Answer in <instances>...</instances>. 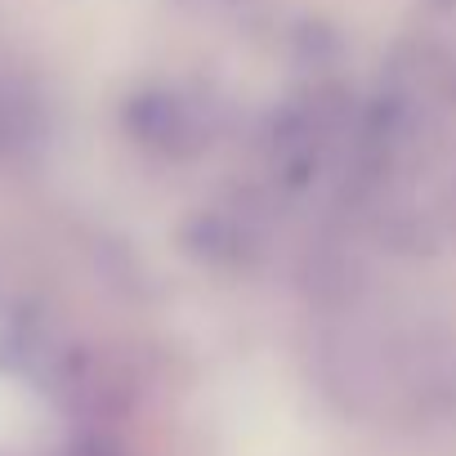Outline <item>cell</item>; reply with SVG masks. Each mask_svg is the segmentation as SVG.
Returning <instances> with one entry per match:
<instances>
[{"label": "cell", "mask_w": 456, "mask_h": 456, "mask_svg": "<svg viewBox=\"0 0 456 456\" xmlns=\"http://www.w3.org/2000/svg\"><path fill=\"white\" fill-rule=\"evenodd\" d=\"M345 130H349L345 108L331 94H309L300 103H287L269 130V170L287 188H309L340 152Z\"/></svg>", "instance_id": "2"}, {"label": "cell", "mask_w": 456, "mask_h": 456, "mask_svg": "<svg viewBox=\"0 0 456 456\" xmlns=\"http://www.w3.org/2000/svg\"><path fill=\"white\" fill-rule=\"evenodd\" d=\"M121 121H126V134L161 161H192L219 134V108L206 94L183 90V86L139 90L126 103Z\"/></svg>", "instance_id": "1"}, {"label": "cell", "mask_w": 456, "mask_h": 456, "mask_svg": "<svg viewBox=\"0 0 456 456\" xmlns=\"http://www.w3.org/2000/svg\"><path fill=\"white\" fill-rule=\"evenodd\" d=\"M429 10H434V23H438V37L452 45L456 54V0H429Z\"/></svg>", "instance_id": "3"}]
</instances>
